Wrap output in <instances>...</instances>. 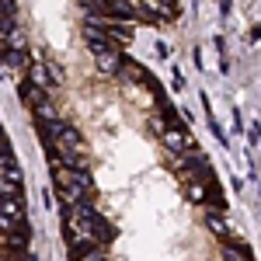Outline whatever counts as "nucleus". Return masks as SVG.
<instances>
[{"instance_id": "nucleus-1", "label": "nucleus", "mask_w": 261, "mask_h": 261, "mask_svg": "<svg viewBox=\"0 0 261 261\" xmlns=\"http://www.w3.org/2000/svg\"><path fill=\"white\" fill-rule=\"evenodd\" d=\"M220 258L223 261H254V251H251V244L241 241V237H223Z\"/></svg>"}]
</instances>
